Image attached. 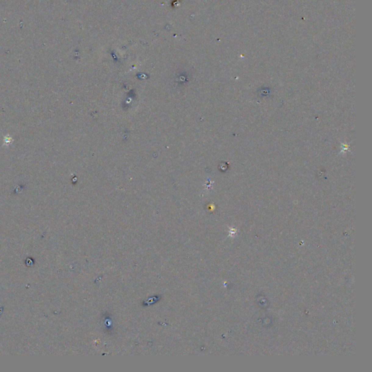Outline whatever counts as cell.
Listing matches in <instances>:
<instances>
[{
    "instance_id": "1",
    "label": "cell",
    "mask_w": 372,
    "mask_h": 372,
    "mask_svg": "<svg viewBox=\"0 0 372 372\" xmlns=\"http://www.w3.org/2000/svg\"><path fill=\"white\" fill-rule=\"evenodd\" d=\"M13 140H14L13 138L9 134H6V135L4 136L3 146H9V145H11L13 143Z\"/></svg>"
}]
</instances>
